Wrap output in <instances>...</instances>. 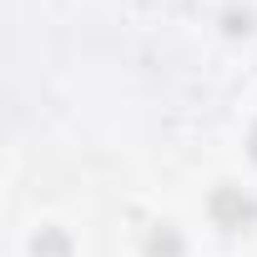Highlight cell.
Here are the masks:
<instances>
[{"instance_id":"3957f363","label":"cell","mask_w":257,"mask_h":257,"mask_svg":"<svg viewBox=\"0 0 257 257\" xmlns=\"http://www.w3.org/2000/svg\"><path fill=\"white\" fill-rule=\"evenodd\" d=\"M147 257H182V232L177 227H152V237H147Z\"/></svg>"},{"instance_id":"7a4b0ae2","label":"cell","mask_w":257,"mask_h":257,"mask_svg":"<svg viewBox=\"0 0 257 257\" xmlns=\"http://www.w3.org/2000/svg\"><path fill=\"white\" fill-rule=\"evenodd\" d=\"M31 252H36V257H71V237H66L61 227H41V232L31 237Z\"/></svg>"},{"instance_id":"6da1fadb","label":"cell","mask_w":257,"mask_h":257,"mask_svg":"<svg viewBox=\"0 0 257 257\" xmlns=\"http://www.w3.org/2000/svg\"><path fill=\"white\" fill-rule=\"evenodd\" d=\"M212 222L237 232V227H252L257 222V202L242 192V187H217L212 192Z\"/></svg>"},{"instance_id":"5b68a950","label":"cell","mask_w":257,"mask_h":257,"mask_svg":"<svg viewBox=\"0 0 257 257\" xmlns=\"http://www.w3.org/2000/svg\"><path fill=\"white\" fill-rule=\"evenodd\" d=\"M252 162H257V126H252Z\"/></svg>"},{"instance_id":"277c9868","label":"cell","mask_w":257,"mask_h":257,"mask_svg":"<svg viewBox=\"0 0 257 257\" xmlns=\"http://www.w3.org/2000/svg\"><path fill=\"white\" fill-rule=\"evenodd\" d=\"M227 31H232V36H237V31H252V16H247V11H242V16H227Z\"/></svg>"}]
</instances>
